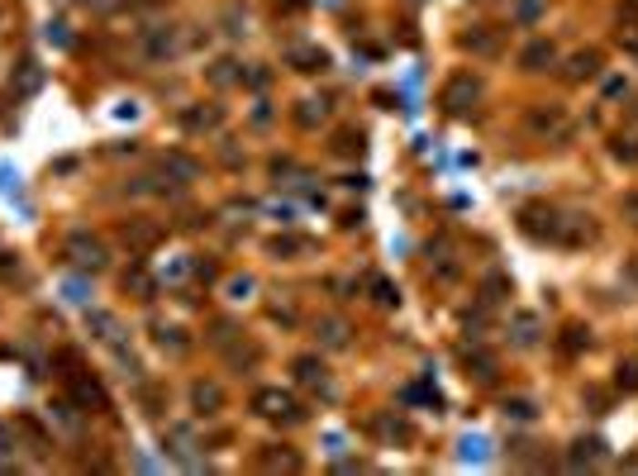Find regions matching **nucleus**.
<instances>
[{
  "mask_svg": "<svg viewBox=\"0 0 638 476\" xmlns=\"http://www.w3.org/2000/svg\"><path fill=\"white\" fill-rule=\"evenodd\" d=\"M620 386H624V390H638V367H633V362L620 367Z\"/></svg>",
  "mask_w": 638,
  "mask_h": 476,
  "instance_id": "f704fd0d",
  "label": "nucleus"
},
{
  "mask_svg": "<svg viewBox=\"0 0 638 476\" xmlns=\"http://www.w3.org/2000/svg\"><path fill=\"white\" fill-rule=\"evenodd\" d=\"M462 48H467V53H477V57H496V53H500V29L477 25L472 34H462Z\"/></svg>",
  "mask_w": 638,
  "mask_h": 476,
  "instance_id": "f8f14e48",
  "label": "nucleus"
},
{
  "mask_svg": "<svg viewBox=\"0 0 638 476\" xmlns=\"http://www.w3.org/2000/svg\"><path fill=\"white\" fill-rule=\"evenodd\" d=\"M505 415H515V420H534V405H529V400H505Z\"/></svg>",
  "mask_w": 638,
  "mask_h": 476,
  "instance_id": "72a5a7b5",
  "label": "nucleus"
},
{
  "mask_svg": "<svg viewBox=\"0 0 638 476\" xmlns=\"http://www.w3.org/2000/svg\"><path fill=\"white\" fill-rule=\"evenodd\" d=\"M319 339H324L329 348H344L348 343V324L344 319H324V324H319Z\"/></svg>",
  "mask_w": 638,
  "mask_h": 476,
  "instance_id": "cd10ccee",
  "label": "nucleus"
},
{
  "mask_svg": "<svg viewBox=\"0 0 638 476\" xmlns=\"http://www.w3.org/2000/svg\"><path fill=\"white\" fill-rule=\"evenodd\" d=\"M67 262L81 267V272H100V267H105V243L100 238H87V234L67 238Z\"/></svg>",
  "mask_w": 638,
  "mask_h": 476,
  "instance_id": "0eeeda50",
  "label": "nucleus"
},
{
  "mask_svg": "<svg viewBox=\"0 0 638 476\" xmlns=\"http://www.w3.org/2000/svg\"><path fill=\"white\" fill-rule=\"evenodd\" d=\"M481 76H472V72H453L448 81H443V96H438V106L448 110V115H467L481 100Z\"/></svg>",
  "mask_w": 638,
  "mask_h": 476,
  "instance_id": "20e7f679",
  "label": "nucleus"
},
{
  "mask_svg": "<svg viewBox=\"0 0 638 476\" xmlns=\"http://www.w3.org/2000/svg\"><path fill=\"white\" fill-rule=\"evenodd\" d=\"M291 67H295V72H305V76H310V72H324V67H329V53L301 44V48H291Z\"/></svg>",
  "mask_w": 638,
  "mask_h": 476,
  "instance_id": "2eb2a0df",
  "label": "nucleus"
},
{
  "mask_svg": "<svg viewBox=\"0 0 638 476\" xmlns=\"http://www.w3.org/2000/svg\"><path fill=\"white\" fill-rule=\"evenodd\" d=\"M329 106H319V100H301V110H295V124L301 129H314V124H324Z\"/></svg>",
  "mask_w": 638,
  "mask_h": 476,
  "instance_id": "a878e982",
  "label": "nucleus"
},
{
  "mask_svg": "<svg viewBox=\"0 0 638 476\" xmlns=\"http://www.w3.org/2000/svg\"><path fill=\"white\" fill-rule=\"evenodd\" d=\"M520 229H524L529 238H539V243H558V234H562V210H558V205L534 200V205H524V210H520Z\"/></svg>",
  "mask_w": 638,
  "mask_h": 476,
  "instance_id": "7ed1b4c3",
  "label": "nucleus"
},
{
  "mask_svg": "<svg viewBox=\"0 0 638 476\" xmlns=\"http://www.w3.org/2000/svg\"><path fill=\"white\" fill-rule=\"evenodd\" d=\"M186 29H177V25H153V29H143V38H139V53L148 57V62H177L181 53H186Z\"/></svg>",
  "mask_w": 638,
  "mask_h": 476,
  "instance_id": "f03ea898",
  "label": "nucleus"
},
{
  "mask_svg": "<svg viewBox=\"0 0 638 476\" xmlns=\"http://www.w3.org/2000/svg\"><path fill=\"white\" fill-rule=\"evenodd\" d=\"M181 124H186L190 134H201V129H220V124H224V110H220V106H196V110H186V115H181Z\"/></svg>",
  "mask_w": 638,
  "mask_h": 476,
  "instance_id": "dca6fc26",
  "label": "nucleus"
},
{
  "mask_svg": "<svg viewBox=\"0 0 638 476\" xmlns=\"http://www.w3.org/2000/svg\"><path fill=\"white\" fill-rule=\"evenodd\" d=\"M276 258H295V253H310V238H295V234H286V238H272L267 243Z\"/></svg>",
  "mask_w": 638,
  "mask_h": 476,
  "instance_id": "bb28decb",
  "label": "nucleus"
},
{
  "mask_svg": "<svg viewBox=\"0 0 638 476\" xmlns=\"http://www.w3.org/2000/svg\"><path fill=\"white\" fill-rule=\"evenodd\" d=\"M158 343H162V348H172V353H186V339H181V329H167V324H158Z\"/></svg>",
  "mask_w": 638,
  "mask_h": 476,
  "instance_id": "473e14b6",
  "label": "nucleus"
},
{
  "mask_svg": "<svg viewBox=\"0 0 638 476\" xmlns=\"http://www.w3.org/2000/svg\"><path fill=\"white\" fill-rule=\"evenodd\" d=\"M462 367H467V377H477V381H491V377H496V358L481 353V348L462 353Z\"/></svg>",
  "mask_w": 638,
  "mask_h": 476,
  "instance_id": "412c9836",
  "label": "nucleus"
},
{
  "mask_svg": "<svg viewBox=\"0 0 638 476\" xmlns=\"http://www.w3.org/2000/svg\"><path fill=\"white\" fill-rule=\"evenodd\" d=\"M624 215L638 224V196H624Z\"/></svg>",
  "mask_w": 638,
  "mask_h": 476,
  "instance_id": "e433bc0d",
  "label": "nucleus"
},
{
  "mask_svg": "<svg viewBox=\"0 0 638 476\" xmlns=\"http://www.w3.org/2000/svg\"><path fill=\"white\" fill-rule=\"evenodd\" d=\"M610 153L620 162H638V129H620L610 138Z\"/></svg>",
  "mask_w": 638,
  "mask_h": 476,
  "instance_id": "5701e85b",
  "label": "nucleus"
},
{
  "mask_svg": "<svg viewBox=\"0 0 638 476\" xmlns=\"http://www.w3.org/2000/svg\"><path fill=\"white\" fill-rule=\"evenodd\" d=\"M224 405H229V396H224L220 381H190V410H196L201 420L224 415Z\"/></svg>",
  "mask_w": 638,
  "mask_h": 476,
  "instance_id": "423d86ee",
  "label": "nucleus"
},
{
  "mask_svg": "<svg viewBox=\"0 0 638 476\" xmlns=\"http://www.w3.org/2000/svg\"><path fill=\"white\" fill-rule=\"evenodd\" d=\"M291 371H295V381H301V386H319V390H329V377H324V362H319V358H295V362H291Z\"/></svg>",
  "mask_w": 638,
  "mask_h": 476,
  "instance_id": "f3484780",
  "label": "nucleus"
},
{
  "mask_svg": "<svg viewBox=\"0 0 638 476\" xmlns=\"http://www.w3.org/2000/svg\"><path fill=\"white\" fill-rule=\"evenodd\" d=\"M162 172L172 177V181H181V186H186V181H201V172H205V167H201V162L190 157V153H162Z\"/></svg>",
  "mask_w": 638,
  "mask_h": 476,
  "instance_id": "ddd939ff",
  "label": "nucleus"
},
{
  "mask_svg": "<svg viewBox=\"0 0 638 476\" xmlns=\"http://www.w3.org/2000/svg\"><path fill=\"white\" fill-rule=\"evenodd\" d=\"M614 38H620V48H624L629 57H638V19H629V25H620V34H614Z\"/></svg>",
  "mask_w": 638,
  "mask_h": 476,
  "instance_id": "2f4dec72",
  "label": "nucleus"
},
{
  "mask_svg": "<svg viewBox=\"0 0 638 476\" xmlns=\"http://www.w3.org/2000/svg\"><path fill=\"white\" fill-rule=\"evenodd\" d=\"M605 72V53L601 48H581L567 57V81H595Z\"/></svg>",
  "mask_w": 638,
  "mask_h": 476,
  "instance_id": "1a4fd4ad",
  "label": "nucleus"
},
{
  "mask_svg": "<svg viewBox=\"0 0 638 476\" xmlns=\"http://www.w3.org/2000/svg\"><path fill=\"white\" fill-rule=\"evenodd\" d=\"M429 272L448 286V281H458L462 277V258H458V248H448V243H438V248H429Z\"/></svg>",
  "mask_w": 638,
  "mask_h": 476,
  "instance_id": "9d476101",
  "label": "nucleus"
},
{
  "mask_svg": "<svg viewBox=\"0 0 638 476\" xmlns=\"http://www.w3.org/2000/svg\"><path fill=\"white\" fill-rule=\"evenodd\" d=\"M601 458H605V443L601 439H577V443H571V452H567L571 467H595Z\"/></svg>",
  "mask_w": 638,
  "mask_h": 476,
  "instance_id": "a211bd4d",
  "label": "nucleus"
},
{
  "mask_svg": "<svg viewBox=\"0 0 638 476\" xmlns=\"http://www.w3.org/2000/svg\"><path fill=\"white\" fill-rule=\"evenodd\" d=\"M72 396H77V405H96V410H105V390L96 386V381H87V377H72Z\"/></svg>",
  "mask_w": 638,
  "mask_h": 476,
  "instance_id": "4be33fe9",
  "label": "nucleus"
},
{
  "mask_svg": "<svg viewBox=\"0 0 638 476\" xmlns=\"http://www.w3.org/2000/svg\"><path fill=\"white\" fill-rule=\"evenodd\" d=\"M552 62H558V44H552V38H529V44L520 48V67L524 72H548Z\"/></svg>",
  "mask_w": 638,
  "mask_h": 476,
  "instance_id": "6e6552de",
  "label": "nucleus"
},
{
  "mask_svg": "<svg viewBox=\"0 0 638 476\" xmlns=\"http://www.w3.org/2000/svg\"><path fill=\"white\" fill-rule=\"evenodd\" d=\"M595 224H591V215H562V234H558V243H567V248H581V243H595Z\"/></svg>",
  "mask_w": 638,
  "mask_h": 476,
  "instance_id": "9b49d317",
  "label": "nucleus"
},
{
  "mask_svg": "<svg viewBox=\"0 0 638 476\" xmlns=\"http://www.w3.org/2000/svg\"><path fill=\"white\" fill-rule=\"evenodd\" d=\"M262 467H272V471H276V467H282V471H301V458H295L291 448H276V443H272V448L262 452Z\"/></svg>",
  "mask_w": 638,
  "mask_h": 476,
  "instance_id": "b1692460",
  "label": "nucleus"
},
{
  "mask_svg": "<svg viewBox=\"0 0 638 476\" xmlns=\"http://www.w3.org/2000/svg\"><path fill=\"white\" fill-rule=\"evenodd\" d=\"M205 76L215 81V86H239V81H243V67H239V57H215Z\"/></svg>",
  "mask_w": 638,
  "mask_h": 476,
  "instance_id": "6ab92c4d",
  "label": "nucleus"
},
{
  "mask_svg": "<svg viewBox=\"0 0 638 476\" xmlns=\"http://www.w3.org/2000/svg\"><path fill=\"white\" fill-rule=\"evenodd\" d=\"M162 234L153 229V224H124V243H129V253H148Z\"/></svg>",
  "mask_w": 638,
  "mask_h": 476,
  "instance_id": "aec40b11",
  "label": "nucleus"
},
{
  "mask_svg": "<svg viewBox=\"0 0 638 476\" xmlns=\"http://www.w3.org/2000/svg\"><path fill=\"white\" fill-rule=\"evenodd\" d=\"M91 329H96V339H100V343H115V334H119V324H115L110 315H100V309L91 315Z\"/></svg>",
  "mask_w": 638,
  "mask_h": 476,
  "instance_id": "c756f323",
  "label": "nucleus"
},
{
  "mask_svg": "<svg viewBox=\"0 0 638 476\" xmlns=\"http://www.w3.org/2000/svg\"><path fill=\"white\" fill-rule=\"evenodd\" d=\"M520 15H524V19H534V15H539V0H520Z\"/></svg>",
  "mask_w": 638,
  "mask_h": 476,
  "instance_id": "c9c22d12",
  "label": "nucleus"
},
{
  "mask_svg": "<svg viewBox=\"0 0 638 476\" xmlns=\"http://www.w3.org/2000/svg\"><path fill=\"white\" fill-rule=\"evenodd\" d=\"M334 153H338V157H357V153H363V134H357V129H344V134H338V143H334Z\"/></svg>",
  "mask_w": 638,
  "mask_h": 476,
  "instance_id": "c85d7f7f",
  "label": "nucleus"
},
{
  "mask_svg": "<svg viewBox=\"0 0 638 476\" xmlns=\"http://www.w3.org/2000/svg\"><path fill=\"white\" fill-rule=\"evenodd\" d=\"M505 296H509V281H505L500 272H491V277L481 281V305H500Z\"/></svg>",
  "mask_w": 638,
  "mask_h": 476,
  "instance_id": "393cba45",
  "label": "nucleus"
},
{
  "mask_svg": "<svg viewBox=\"0 0 638 476\" xmlns=\"http://www.w3.org/2000/svg\"><path fill=\"white\" fill-rule=\"evenodd\" d=\"M129 286H134V291L148 300V296H153V281H148V272H143V267H134V272H124V291H129Z\"/></svg>",
  "mask_w": 638,
  "mask_h": 476,
  "instance_id": "7c9ffc66",
  "label": "nucleus"
},
{
  "mask_svg": "<svg viewBox=\"0 0 638 476\" xmlns=\"http://www.w3.org/2000/svg\"><path fill=\"white\" fill-rule=\"evenodd\" d=\"M524 124H529V134H534V138H548V143H562L571 134L562 106H534V110L524 115Z\"/></svg>",
  "mask_w": 638,
  "mask_h": 476,
  "instance_id": "39448f33",
  "label": "nucleus"
},
{
  "mask_svg": "<svg viewBox=\"0 0 638 476\" xmlns=\"http://www.w3.org/2000/svg\"><path fill=\"white\" fill-rule=\"evenodd\" d=\"M252 410L267 420V424H301L305 420V410H301V400L291 396V390H282V386H262V390H252Z\"/></svg>",
  "mask_w": 638,
  "mask_h": 476,
  "instance_id": "f257e3e1",
  "label": "nucleus"
},
{
  "mask_svg": "<svg viewBox=\"0 0 638 476\" xmlns=\"http://www.w3.org/2000/svg\"><path fill=\"white\" fill-rule=\"evenodd\" d=\"M509 334H515V343H520V348H534V343H539V334H543V324H539L534 309H520V315L509 319Z\"/></svg>",
  "mask_w": 638,
  "mask_h": 476,
  "instance_id": "4468645a",
  "label": "nucleus"
}]
</instances>
